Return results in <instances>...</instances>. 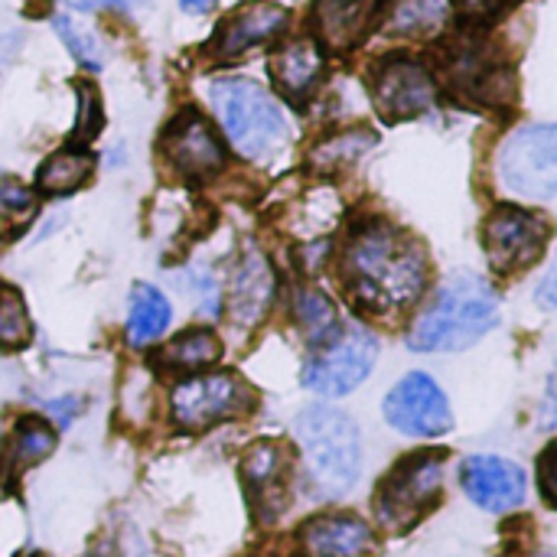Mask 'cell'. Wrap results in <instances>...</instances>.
<instances>
[{"label":"cell","instance_id":"obj_5","mask_svg":"<svg viewBox=\"0 0 557 557\" xmlns=\"http://www.w3.org/2000/svg\"><path fill=\"white\" fill-rule=\"evenodd\" d=\"M496 180L506 193L552 202L557 193V131L555 124H529L499 144Z\"/></svg>","mask_w":557,"mask_h":557},{"label":"cell","instance_id":"obj_11","mask_svg":"<svg viewBox=\"0 0 557 557\" xmlns=\"http://www.w3.org/2000/svg\"><path fill=\"white\" fill-rule=\"evenodd\" d=\"M434 95H437L434 78L414 59H401V55L385 59L372 75L375 108L388 121H401V117H414V114L428 111L434 104Z\"/></svg>","mask_w":557,"mask_h":557},{"label":"cell","instance_id":"obj_3","mask_svg":"<svg viewBox=\"0 0 557 557\" xmlns=\"http://www.w3.org/2000/svg\"><path fill=\"white\" fill-rule=\"evenodd\" d=\"M294 434L304 454L307 476L323 499L346 496L362 473L359 428L349 414L330 405H310L297 414Z\"/></svg>","mask_w":557,"mask_h":557},{"label":"cell","instance_id":"obj_1","mask_svg":"<svg viewBox=\"0 0 557 557\" xmlns=\"http://www.w3.org/2000/svg\"><path fill=\"white\" fill-rule=\"evenodd\" d=\"M428 281V255L414 238L392 225H366L352 235L343 258V284L379 313L411 307Z\"/></svg>","mask_w":557,"mask_h":557},{"label":"cell","instance_id":"obj_28","mask_svg":"<svg viewBox=\"0 0 557 557\" xmlns=\"http://www.w3.org/2000/svg\"><path fill=\"white\" fill-rule=\"evenodd\" d=\"M372 147V134H343V137H336V140H330V144H323L320 150H317V160H326V166H336V163H349V160H356L359 153H366Z\"/></svg>","mask_w":557,"mask_h":557},{"label":"cell","instance_id":"obj_16","mask_svg":"<svg viewBox=\"0 0 557 557\" xmlns=\"http://www.w3.org/2000/svg\"><path fill=\"white\" fill-rule=\"evenodd\" d=\"M274 304V271L271 261L261 251H248L232 277L228 287V317L235 326H258L264 320V313Z\"/></svg>","mask_w":557,"mask_h":557},{"label":"cell","instance_id":"obj_15","mask_svg":"<svg viewBox=\"0 0 557 557\" xmlns=\"http://www.w3.org/2000/svg\"><path fill=\"white\" fill-rule=\"evenodd\" d=\"M304 552L310 557H375L379 539L359 516H320L300 532Z\"/></svg>","mask_w":557,"mask_h":557},{"label":"cell","instance_id":"obj_32","mask_svg":"<svg viewBox=\"0 0 557 557\" xmlns=\"http://www.w3.org/2000/svg\"><path fill=\"white\" fill-rule=\"evenodd\" d=\"M552 460H555V447L545 450L542 463H539V480H542V496L548 506H555V490H552Z\"/></svg>","mask_w":557,"mask_h":557},{"label":"cell","instance_id":"obj_29","mask_svg":"<svg viewBox=\"0 0 557 557\" xmlns=\"http://www.w3.org/2000/svg\"><path fill=\"white\" fill-rule=\"evenodd\" d=\"M101 127V111H98V95L88 85H78V124H75V140H91Z\"/></svg>","mask_w":557,"mask_h":557},{"label":"cell","instance_id":"obj_10","mask_svg":"<svg viewBox=\"0 0 557 557\" xmlns=\"http://www.w3.org/2000/svg\"><path fill=\"white\" fill-rule=\"evenodd\" d=\"M486 258L496 271H519L542 258L548 245V225L522 209H496L483 225Z\"/></svg>","mask_w":557,"mask_h":557},{"label":"cell","instance_id":"obj_13","mask_svg":"<svg viewBox=\"0 0 557 557\" xmlns=\"http://www.w3.org/2000/svg\"><path fill=\"white\" fill-rule=\"evenodd\" d=\"M290 450L277 441H258L242 457V483L258 519H277L287 506Z\"/></svg>","mask_w":557,"mask_h":557},{"label":"cell","instance_id":"obj_2","mask_svg":"<svg viewBox=\"0 0 557 557\" xmlns=\"http://www.w3.org/2000/svg\"><path fill=\"white\" fill-rule=\"evenodd\" d=\"M499 323V294L480 274H450L408 333L414 352H460Z\"/></svg>","mask_w":557,"mask_h":557},{"label":"cell","instance_id":"obj_12","mask_svg":"<svg viewBox=\"0 0 557 557\" xmlns=\"http://www.w3.org/2000/svg\"><path fill=\"white\" fill-rule=\"evenodd\" d=\"M163 157L166 163L193 180H202L225 163V150L212 124L199 111H183L163 131Z\"/></svg>","mask_w":557,"mask_h":557},{"label":"cell","instance_id":"obj_7","mask_svg":"<svg viewBox=\"0 0 557 557\" xmlns=\"http://www.w3.org/2000/svg\"><path fill=\"white\" fill-rule=\"evenodd\" d=\"M444 483V454H414L401 460L375 493V516L392 532H408L434 509Z\"/></svg>","mask_w":557,"mask_h":557},{"label":"cell","instance_id":"obj_19","mask_svg":"<svg viewBox=\"0 0 557 557\" xmlns=\"http://www.w3.org/2000/svg\"><path fill=\"white\" fill-rule=\"evenodd\" d=\"M320 72H323V52L313 39H290L271 55V78L294 101L307 98Z\"/></svg>","mask_w":557,"mask_h":557},{"label":"cell","instance_id":"obj_35","mask_svg":"<svg viewBox=\"0 0 557 557\" xmlns=\"http://www.w3.org/2000/svg\"><path fill=\"white\" fill-rule=\"evenodd\" d=\"M78 3H88V7H117V10H127L131 3L137 0H78Z\"/></svg>","mask_w":557,"mask_h":557},{"label":"cell","instance_id":"obj_23","mask_svg":"<svg viewBox=\"0 0 557 557\" xmlns=\"http://www.w3.org/2000/svg\"><path fill=\"white\" fill-rule=\"evenodd\" d=\"M450 0H398L388 13L385 29L395 36H424L447 20Z\"/></svg>","mask_w":557,"mask_h":557},{"label":"cell","instance_id":"obj_33","mask_svg":"<svg viewBox=\"0 0 557 557\" xmlns=\"http://www.w3.org/2000/svg\"><path fill=\"white\" fill-rule=\"evenodd\" d=\"M16 49H20V36L16 33L13 36H0V72L13 62Z\"/></svg>","mask_w":557,"mask_h":557},{"label":"cell","instance_id":"obj_14","mask_svg":"<svg viewBox=\"0 0 557 557\" xmlns=\"http://www.w3.org/2000/svg\"><path fill=\"white\" fill-rule=\"evenodd\" d=\"M463 493L486 512H512L525 499V473L512 460L503 457H470L460 470Z\"/></svg>","mask_w":557,"mask_h":557},{"label":"cell","instance_id":"obj_24","mask_svg":"<svg viewBox=\"0 0 557 557\" xmlns=\"http://www.w3.org/2000/svg\"><path fill=\"white\" fill-rule=\"evenodd\" d=\"M91 173V153L85 150H62L55 157H49L36 176V186L42 193H72L78 189Z\"/></svg>","mask_w":557,"mask_h":557},{"label":"cell","instance_id":"obj_27","mask_svg":"<svg viewBox=\"0 0 557 557\" xmlns=\"http://www.w3.org/2000/svg\"><path fill=\"white\" fill-rule=\"evenodd\" d=\"M55 29L65 39V46L72 49V55L88 65V69H101V49L95 42V36L88 29H82L72 16H55Z\"/></svg>","mask_w":557,"mask_h":557},{"label":"cell","instance_id":"obj_30","mask_svg":"<svg viewBox=\"0 0 557 557\" xmlns=\"http://www.w3.org/2000/svg\"><path fill=\"white\" fill-rule=\"evenodd\" d=\"M29 202H33V196L20 183H0V209L16 212V209H26Z\"/></svg>","mask_w":557,"mask_h":557},{"label":"cell","instance_id":"obj_22","mask_svg":"<svg viewBox=\"0 0 557 557\" xmlns=\"http://www.w3.org/2000/svg\"><path fill=\"white\" fill-rule=\"evenodd\" d=\"M222 356V343L215 333L209 330H189L183 336H176L166 349H163V362L170 369H180V372H196V369H206L212 362H219Z\"/></svg>","mask_w":557,"mask_h":557},{"label":"cell","instance_id":"obj_9","mask_svg":"<svg viewBox=\"0 0 557 557\" xmlns=\"http://www.w3.org/2000/svg\"><path fill=\"white\" fill-rule=\"evenodd\" d=\"M385 421L408 437H441L454 428V414L441 385L424 375H405L385 398Z\"/></svg>","mask_w":557,"mask_h":557},{"label":"cell","instance_id":"obj_17","mask_svg":"<svg viewBox=\"0 0 557 557\" xmlns=\"http://www.w3.org/2000/svg\"><path fill=\"white\" fill-rule=\"evenodd\" d=\"M284 26H287V10H284V7L255 0V3H248V7H242V10H235V13L219 26L212 49H215L222 59H232V55H242V52L255 49L258 42L274 39Z\"/></svg>","mask_w":557,"mask_h":557},{"label":"cell","instance_id":"obj_18","mask_svg":"<svg viewBox=\"0 0 557 557\" xmlns=\"http://www.w3.org/2000/svg\"><path fill=\"white\" fill-rule=\"evenodd\" d=\"M375 16V0H317L313 23L326 46L349 49L356 46Z\"/></svg>","mask_w":557,"mask_h":557},{"label":"cell","instance_id":"obj_34","mask_svg":"<svg viewBox=\"0 0 557 557\" xmlns=\"http://www.w3.org/2000/svg\"><path fill=\"white\" fill-rule=\"evenodd\" d=\"M183 3V10H189V13H209L212 7H215V0H180Z\"/></svg>","mask_w":557,"mask_h":557},{"label":"cell","instance_id":"obj_20","mask_svg":"<svg viewBox=\"0 0 557 557\" xmlns=\"http://www.w3.org/2000/svg\"><path fill=\"white\" fill-rule=\"evenodd\" d=\"M170 300L150 287V284H137L131 290V307H127V343L131 346H150L153 339H160L170 326Z\"/></svg>","mask_w":557,"mask_h":557},{"label":"cell","instance_id":"obj_31","mask_svg":"<svg viewBox=\"0 0 557 557\" xmlns=\"http://www.w3.org/2000/svg\"><path fill=\"white\" fill-rule=\"evenodd\" d=\"M509 0H457V7L470 16H493L506 7Z\"/></svg>","mask_w":557,"mask_h":557},{"label":"cell","instance_id":"obj_21","mask_svg":"<svg viewBox=\"0 0 557 557\" xmlns=\"http://www.w3.org/2000/svg\"><path fill=\"white\" fill-rule=\"evenodd\" d=\"M294 317H297V326H300V333H304V339L310 346L326 343L339 330V317H336L333 300L323 290H313V287H304V290L294 294Z\"/></svg>","mask_w":557,"mask_h":557},{"label":"cell","instance_id":"obj_8","mask_svg":"<svg viewBox=\"0 0 557 557\" xmlns=\"http://www.w3.org/2000/svg\"><path fill=\"white\" fill-rule=\"evenodd\" d=\"M251 405H255L251 388L232 372H209V375L186 379L170 395L173 421L183 431H206L219 421L242 418L245 411H251Z\"/></svg>","mask_w":557,"mask_h":557},{"label":"cell","instance_id":"obj_4","mask_svg":"<svg viewBox=\"0 0 557 557\" xmlns=\"http://www.w3.org/2000/svg\"><path fill=\"white\" fill-rule=\"evenodd\" d=\"M212 108L225 137L248 160H271L287 144V117L274 95L251 78H222L212 85Z\"/></svg>","mask_w":557,"mask_h":557},{"label":"cell","instance_id":"obj_6","mask_svg":"<svg viewBox=\"0 0 557 557\" xmlns=\"http://www.w3.org/2000/svg\"><path fill=\"white\" fill-rule=\"evenodd\" d=\"M379 359V339L359 323H339V330L313 346L304 366V385L323 398H339L359 388Z\"/></svg>","mask_w":557,"mask_h":557},{"label":"cell","instance_id":"obj_25","mask_svg":"<svg viewBox=\"0 0 557 557\" xmlns=\"http://www.w3.org/2000/svg\"><path fill=\"white\" fill-rule=\"evenodd\" d=\"M52 447H55V434H52V428L46 421L26 418V421L16 424V431H13V460L20 467L46 460L52 454Z\"/></svg>","mask_w":557,"mask_h":557},{"label":"cell","instance_id":"obj_26","mask_svg":"<svg viewBox=\"0 0 557 557\" xmlns=\"http://www.w3.org/2000/svg\"><path fill=\"white\" fill-rule=\"evenodd\" d=\"M29 339H33V326H29L23 297L13 287L0 284V346L23 349Z\"/></svg>","mask_w":557,"mask_h":557}]
</instances>
